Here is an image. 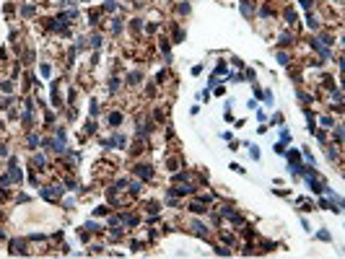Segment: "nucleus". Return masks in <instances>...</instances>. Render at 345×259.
<instances>
[{
    "mask_svg": "<svg viewBox=\"0 0 345 259\" xmlns=\"http://www.w3.org/2000/svg\"><path fill=\"white\" fill-rule=\"evenodd\" d=\"M189 228H192V231H195L197 236H208V228H205L202 223H197V220H192V223H189Z\"/></svg>",
    "mask_w": 345,
    "mask_h": 259,
    "instance_id": "nucleus-1",
    "label": "nucleus"
},
{
    "mask_svg": "<svg viewBox=\"0 0 345 259\" xmlns=\"http://www.w3.org/2000/svg\"><path fill=\"white\" fill-rule=\"evenodd\" d=\"M60 192H62L60 187H52V189H42V197H44V200H55Z\"/></svg>",
    "mask_w": 345,
    "mask_h": 259,
    "instance_id": "nucleus-2",
    "label": "nucleus"
},
{
    "mask_svg": "<svg viewBox=\"0 0 345 259\" xmlns=\"http://www.w3.org/2000/svg\"><path fill=\"white\" fill-rule=\"evenodd\" d=\"M153 174V169L148 166V163H140V166H138V176H143V179H148Z\"/></svg>",
    "mask_w": 345,
    "mask_h": 259,
    "instance_id": "nucleus-3",
    "label": "nucleus"
},
{
    "mask_svg": "<svg viewBox=\"0 0 345 259\" xmlns=\"http://www.w3.org/2000/svg\"><path fill=\"white\" fill-rule=\"evenodd\" d=\"M296 158H298V153H288V161H296ZM288 169H293V171H298V166H296V163H291V166H288Z\"/></svg>",
    "mask_w": 345,
    "mask_h": 259,
    "instance_id": "nucleus-4",
    "label": "nucleus"
},
{
    "mask_svg": "<svg viewBox=\"0 0 345 259\" xmlns=\"http://www.w3.org/2000/svg\"><path fill=\"white\" fill-rule=\"evenodd\" d=\"M109 122H112V125L117 127V125H120V122H122V117H120V114H112V117H109Z\"/></svg>",
    "mask_w": 345,
    "mask_h": 259,
    "instance_id": "nucleus-5",
    "label": "nucleus"
},
{
    "mask_svg": "<svg viewBox=\"0 0 345 259\" xmlns=\"http://www.w3.org/2000/svg\"><path fill=\"white\" fill-rule=\"evenodd\" d=\"M114 145L117 148H125V138H122V135H117V138H114Z\"/></svg>",
    "mask_w": 345,
    "mask_h": 259,
    "instance_id": "nucleus-6",
    "label": "nucleus"
},
{
    "mask_svg": "<svg viewBox=\"0 0 345 259\" xmlns=\"http://www.w3.org/2000/svg\"><path fill=\"white\" fill-rule=\"evenodd\" d=\"M189 210H192V213H205V207H202V205H197V202H195V205H189Z\"/></svg>",
    "mask_w": 345,
    "mask_h": 259,
    "instance_id": "nucleus-7",
    "label": "nucleus"
},
{
    "mask_svg": "<svg viewBox=\"0 0 345 259\" xmlns=\"http://www.w3.org/2000/svg\"><path fill=\"white\" fill-rule=\"evenodd\" d=\"M34 163H36V169H42V166H44V156H36Z\"/></svg>",
    "mask_w": 345,
    "mask_h": 259,
    "instance_id": "nucleus-8",
    "label": "nucleus"
},
{
    "mask_svg": "<svg viewBox=\"0 0 345 259\" xmlns=\"http://www.w3.org/2000/svg\"><path fill=\"white\" fill-rule=\"evenodd\" d=\"M29 145L36 148V145H39V138H36V135H31V138H29Z\"/></svg>",
    "mask_w": 345,
    "mask_h": 259,
    "instance_id": "nucleus-9",
    "label": "nucleus"
},
{
    "mask_svg": "<svg viewBox=\"0 0 345 259\" xmlns=\"http://www.w3.org/2000/svg\"><path fill=\"white\" fill-rule=\"evenodd\" d=\"M278 60H280L283 65H288V55H285V52H278Z\"/></svg>",
    "mask_w": 345,
    "mask_h": 259,
    "instance_id": "nucleus-10",
    "label": "nucleus"
}]
</instances>
